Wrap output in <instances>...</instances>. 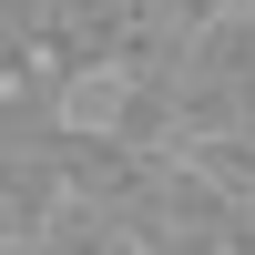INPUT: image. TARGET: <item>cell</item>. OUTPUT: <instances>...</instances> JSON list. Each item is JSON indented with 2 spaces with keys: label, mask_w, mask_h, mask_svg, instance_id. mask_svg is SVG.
I'll return each instance as SVG.
<instances>
[{
  "label": "cell",
  "mask_w": 255,
  "mask_h": 255,
  "mask_svg": "<svg viewBox=\"0 0 255 255\" xmlns=\"http://www.w3.org/2000/svg\"><path fill=\"white\" fill-rule=\"evenodd\" d=\"M153 92H163L174 153L245 133V123H255V10H215L204 31H184L174 51L153 61Z\"/></svg>",
  "instance_id": "6da1fadb"
},
{
  "label": "cell",
  "mask_w": 255,
  "mask_h": 255,
  "mask_svg": "<svg viewBox=\"0 0 255 255\" xmlns=\"http://www.w3.org/2000/svg\"><path fill=\"white\" fill-rule=\"evenodd\" d=\"M31 10H41V82L51 92H82V82H113V72L163 61L143 41L133 0H31Z\"/></svg>",
  "instance_id": "7a4b0ae2"
},
{
  "label": "cell",
  "mask_w": 255,
  "mask_h": 255,
  "mask_svg": "<svg viewBox=\"0 0 255 255\" xmlns=\"http://www.w3.org/2000/svg\"><path fill=\"white\" fill-rule=\"evenodd\" d=\"M31 255H153V245L123 225V204H102V194H61L51 225L31 235Z\"/></svg>",
  "instance_id": "3957f363"
},
{
  "label": "cell",
  "mask_w": 255,
  "mask_h": 255,
  "mask_svg": "<svg viewBox=\"0 0 255 255\" xmlns=\"http://www.w3.org/2000/svg\"><path fill=\"white\" fill-rule=\"evenodd\" d=\"M61 143L51 153H0V245H31L51 225V204H61Z\"/></svg>",
  "instance_id": "277c9868"
},
{
  "label": "cell",
  "mask_w": 255,
  "mask_h": 255,
  "mask_svg": "<svg viewBox=\"0 0 255 255\" xmlns=\"http://www.w3.org/2000/svg\"><path fill=\"white\" fill-rule=\"evenodd\" d=\"M72 133V92L51 82H0V153H51Z\"/></svg>",
  "instance_id": "5b68a950"
},
{
  "label": "cell",
  "mask_w": 255,
  "mask_h": 255,
  "mask_svg": "<svg viewBox=\"0 0 255 255\" xmlns=\"http://www.w3.org/2000/svg\"><path fill=\"white\" fill-rule=\"evenodd\" d=\"M0 82H41V10L0 0Z\"/></svg>",
  "instance_id": "8992f818"
},
{
  "label": "cell",
  "mask_w": 255,
  "mask_h": 255,
  "mask_svg": "<svg viewBox=\"0 0 255 255\" xmlns=\"http://www.w3.org/2000/svg\"><path fill=\"white\" fill-rule=\"evenodd\" d=\"M215 10H225V0H133V20H143V41H153V51H174V41L204 31Z\"/></svg>",
  "instance_id": "52a82bcc"
},
{
  "label": "cell",
  "mask_w": 255,
  "mask_h": 255,
  "mask_svg": "<svg viewBox=\"0 0 255 255\" xmlns=\"http://www.w3.org/2000/svg\"><path fill=\"white\" fill-rule=\"evenodd\" d=\"M215 255H255V194H225V225H215Z\"/></svg>",
  "instance_id": "ba28073f"
},
{
  "label": "cell",
  "mask_w": 255,
  "mask_h": 255,
  "mask_svg": "<svg viewBox=\"0 0 255 255\" xmlns=\"http://www.w3.org/2000/svg\"><path fill=\"white\" fill-rule=\"evenodd\" d=\"M225 10H255V0H225Z\"/></svg>",
  "instance_id": "9c48e42d"
},
{
  "label": "cell",
  "mask_w": 255,
  "mask_h": 255,
  "mask_svg": "<svg viewBox=\"0 0 255 255\" xmlns=\"http://www.w3.org/2000/svg\"><path fill=\"white\" fill-rule=\"evenodd\" d=\"M0 255H31V245H0Z\"/></svg>",
  "instance_id": "30bf717a"
}]
</instances>
